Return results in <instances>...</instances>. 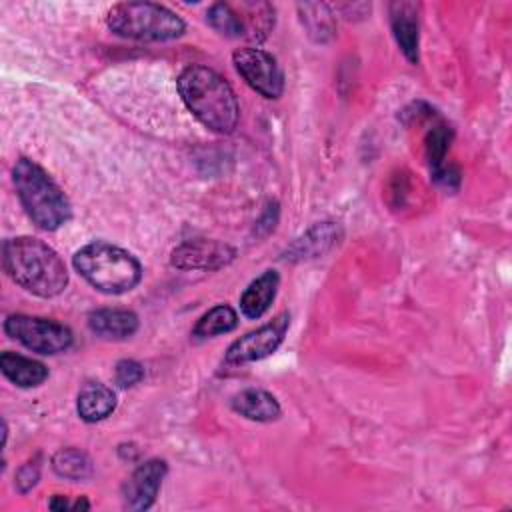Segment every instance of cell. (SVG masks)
I'll use <instances>...</instances> for the list:
<instances>
[{
  "mask_svg": "<svg viewBox=\"0 0 512 512\" xmlns=\"http://www.w3.org/2000/svg\"><path fill=\"white\" fill-rule=\"evenodd\" d=\"M2 268L20 288L40 298H54L68 286L64 260L52 246L34 236L4 240Z\"/></svg>",
  "mask_w": 512,
  "mask_h": 512,
  "instance_id": "obj_1",
  "label": "cell"
},
{
  "mask_svg": "<svg viewBox=\"0 0 512 512\" xmlns=\"http://www.w3.org/2000/svg\"><path fill=\"white\" fill-rule=\"evenodd\" d=\"M178 92L186 108L212 132H234L240 116L232 86L208 66H188L180 72Z\"/></svg>",
  "mask_w": 512,
  "mask_h": 512,
  "instance_id": "obj_2",
  "label": "cell"
},
{
  "mask_svg": "<svg viewBox=\"0 0 512 512\" xmlns=\"http://www.w3.org/2000/svg\"><path fill=\"white\" fill-rule=\"evenodd\" d=\"M12 182L28 218L42 230L54 232L72 218V204L52 176L30 158H18Z\"/></svg>",
  "mask_w": 512,
  "mask_h": 512,
  "instance_id": "obj_3",
  "label": "cell"
},
{
  "mask_svg": "<svg viewBox=\"0 0 512 512\" xmlns=\"http://www.w3.org/2000/svg\"><path fill=\"white\" fill-rule=\"evenodd\" d=\"M72 264L92 288L112 296L130 292L142 280V266L138 258L104 240L82 246L72 256Z\"/></svg>",
  "mask_w": 512,
  "mask_h": 512,
  "instance_id": "obj_4",
  "label": "cell"
},
{
  "mask_svg": "<svg viewBox=\"0 0 512 512\" xmlns=\"http://www.w3.org/2000/svg\"><path fill=\"white\" fill-rule=\"evenodd\" d=\"M108 28L122 38L166 42L184 34V20L156 2H118L108 10Z\"/></svg>",
  "mask_w": 512,
  "mask_h": 512,
  "instance_id": "obj_5",
  "label": "cell"
},
{
  "mask_svg": "<svg viewBox=\"0 0 512 512\" xmlns=\"http://www.w3.org/2000/svg\"><path fill=\"white\" fill-rule=\"evenodd\" d=\"M4 332L26 346L28 350L44 356L66 352L72 346V330L56 320L28 316V314H12L4 320Z\"/></svg>",
  "mask_w": 512,
  "mask_h": 512,
  "instance_id": "obj_6",
  "label": "cell"
},
{
  "mask_svg": "<svg viewBox=\"0 0 512 512\" xmlns=\"http://www.w3.org/2000/svg\"><path fill=\"white\" fill-rule=\"evenodd\" d=\"M232 62L244 82L264 98H280L284 92V74L278 60L262 48L246 46L232 54Z\"/></svg>",
  "mask_w": 512,
  "mask_h": 512,
  "instance_id": "obj_7",
  "label": "cell"
},
{
  "mask_svg": "<svg viewBox=\"0 0 512 512\" xmlns=\"http://www.w3.org/2000/svg\"><path fill=\"white\" fill-rule=\"evenodd\" d=\"M288 326H290V314L282 312L272 322L240 336L226 350V364L240 366V364L256 362L270 356L284 342Z\"/></svg>",
  "mask_w": 512,
  "mask_h": 512,
  "instance_id": "obj_8",
  "label": "cell"
},
{
  "mask_svg": "<svg viewBox=\"0 0 512 512\" xmlns=\"http://www.w3.org/2000/svg\"><path fill=\"white\" fill-rule=\"evenodd\" d=\"M236 258V250L218 240H186L172 250L170 264L178 270H218Z\"/></svg>",
  "mask_w": 512,
  "mask_h": 512,
  "instance_id": "obj_9",
  "label": "cell"
},
{
  "mask_svg": "<svg viewBox=\"0 0 512 512\" xmlns=\"http://www.w3.org/2000/svg\"><path fill=\"white\" fill-rule=\"evenodd\" d=\"M168 466L160 458H150L140 464L122 486V502L126 510H148L160 492Z\"/></svg>",
  "mask_w": 512,
  "mask_h": 512,
  "instance_id": "obj_10",
  "label": "cell"
},
{
  "mask_svg": "<svg viewBox=\"0 0 512 512\" xmlns=\"http://www.w3.org/2000/svg\"><path fill=\"white\" fill-rule=\"evenodd\" d=\"M388 12H390V28L402 54L406 56L408 62L418 64V44H420L418 4L398 0L390 4Z\"/></svg>",
  "mask_w": 512,
  "mask_h": 512,
  "instance_id": "obj_11",
  "label": "cell"
},
{
  "mask_svg": "<svg viewBox=\"0 0 512 512\" xmlns=\"http://www.w3.org/2000/svg\"><path fill=\"white\" fill-rule=\"evenodd\" d=\"M342 236V230L336 222H318L308 228L286 252L288 260H308L318 258L330 252Z\"/></svg>",
  "mask_w": 512,
  "mask_h": 512,
  "instance_id": "obj_12",
  "label": "cell"
},
{
  "mask_svg": "<svg viewBox=\"0 0 512 512\" xmlns=\"http://www.w3.org/2000/svg\"><path fill=\"white\" fill-rule=\"evenodd\" d=\"M278 284H280V276H278L276 270L262 272L242 292V296H240V312L246 318H250V320H258L260 316H264L268 312L270 304L276 298Z\"/></svg>",
  "mask_w": 512,
  "mask_h": 512,
  "instance_id": "obj_13",
  "label": "cell"
},
{
  "mask_svg": "<svg viewBox=\"0 0 512 512\" xmlns=\"http://www.w3.org/2000/svg\"><path fill=\"white\" fill-rule=\"evenodd\" d=\"M88 326L100 338L124 340L138 330V316L132 310L102 308L88 316Z\"/></svg>",
  "mask_w": 512,
  "mask_h": 512,
  "instance_id": "obj_14",
  "label": "cell"
},
{
  "mask_svg": "<svg viewBox=\"0 0 512 512\" xmlns=\"http://www.w3.org/2000/svg\"><path fill=\"white\" fill-rule=\"evenodd\" d=\"M232 410L254 422H272L280 418V404L276 396L260 388H246L232 398Z\"/></svg>",
  "mask_w": 512,
  "mask_h": 512,
  "instance_id": "obj_15",
  "label": "cell"
},
{
  "mask_svg": "<svg viewBox=\"0 0 512 512\" xmlns=\"http://www.w3.org/2000/svg\"><path fill=\"white\" fill-rule=\"evenodd\" d=\"M76 410L84 422H100L116 410V394L106 384L88 382L78 392Z\"/></svg>",
  "mask_w": 512,
  "mask_h": 512,
  "instance_id": "obj_16",
  "label": "cell"
},
{
  "mask_svg": "<svg viewBox=\"0 0 512 512\" xmlns=\"http://www.w3.org/2000/svg\"><path fill=\"white\" fill-rule=\"evenodd\" d=\"M0 370L12 384L20 388L40 386L48 378V368L42 362L10 350L0 354Z\"/></svg>",
  "mask_w": 512,
  "mask_h": 512,
  "instance_id": "obj_17",
  "label": "cell"
},
{
  "mask_svg": "<svg viewBox=\"0 0 512 512\" xmlns=\"http://www.w3.org/2000/svg\"><path fill=\"white\" fill-rule=\"evenodd\" d=\"M206 22L212 30L218 34L232 38V40H248V28L244 22V16L240 14L236 4L230 2H216L206 12Z\"/></svg>",
  "mask_w": 512,
  "mask_h": 512,
  "instance_id": "obj_18",
  "label": "cell"
},
{
  "mask_svg": "<svg viewBox=\"0 0 512 512\" xmlns=\"http://www.w3.org/2000/svg\"><path fill=\"white\" fill-rule=\"evenodd\" d=\"M238 326V314L228 304H218L202 314L194 326V336L198 338H214L220 334H228Z\"/></svg>",
  "mask_w": 512,
  "mask_h": 512,
  "instance_id": "obj_19",
  "label": "cell"
},
{
  "mask_svg": "<svg viewBox=\"0 0 512 512\" xmlns=\"http://www.w3.org/2000/svg\"><path fill=\"white\" fill-rule=\"evenodd\" d=\"M52 470L68 480H86L92 476L94 466L86 452L78 448H62L52 456Z\"/></svg>",
  "mask_w": 512,
  "mask_h": 512,
  "instance_id": "obj_20",
  "label": "cell"
},
{
  "mask_svg": "<svg viewBox=\"0 0 512 512\" xmlns=\"http://www.w3.org/2000/svg\"><path fill=\"white\" fill-rule=\"evenodd\" d=\"M452 142V130L446 124H434L426 134V158L432 174L446 166V154Z\"/></svg>",
  "mask_w": 512,
  "mask_h": 512,
  "instance_id": "obj_21",
  "label": "cell"
},
{
  "mask_svg": "<svg viewBox=\"0 0 512 512\" xmlns=\"http://www.w3.org/2000/svg\"><path fill=\"white\" fill-rule=\"evenodd\" d=\"M144 378V366L132 358H124L114 368V382L120 388H132Z\"/></svg>",
  "mask_w": 512,
  "mask_h": 512,
  "instance_id": "obj_22",
  "label": "cell"
},
{
  "mask_svg": "<svg viewBox=\"0 0 512 512\" xmlns=\"http://www.w3.org/2000/svg\"><path fill=\"white\" fill-rule=\"evenodd\" d=\"M38 478H40V468H38V464L26 462L24 466H20L18 472H16V488H18V492L26 494L30 488L36 486Z\"/></svg>",
  "mask_w": 512,
  "mask_h": 512,
  "instance_id": "obj_23",
  "label": "cell"
},
{
  "mask_svg": "<svg viewBox=\"0 0 512 512\" xmlns=\"http://www.w3.org/2000/svg\"><path fill=\"white\" fill-rule=\"evenodd\" d=\"M48 506H50L52 510H72V504L68 502V498H66V496H60V494L52 496V500H50Z\"/></svg>",
  "mask_w": 512,
  "mask_h": 512,
  "instance_id": "obj_24",
  "label": "cell"
},
{
  "mask_svg": "<svg viewBox=\"0 0 512 512\" xmlns=\"http://www.w3.org/2000/svg\"><path fill=\"white\" fill-rule=\"evenodd\" d=\"M90 508V502L86 498H78L74 504H72V510H88Z\"/></svg>",
  "mask_w": 512,
  "mask_h": 512,
  "instance_id": "obj_25",
  "label": "cell"
}]
</instances>
